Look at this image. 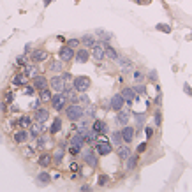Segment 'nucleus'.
<instances>
[{"instance_id": "obj_17", "label": "nucleus", "mask_w": 192, "mask_h": 192, "mask_svg": "<svg viewBox=\"0 0 192 192\" xmlns=\"http://www.w3.org/2000/svg\"><path fill=\"white\" fill-rule=\"evenodd\" d=\"M13 139H14V143H18V145H25V143L30 139V134L27 129H21L20 127V130H16L14 134H13Z\"/></svg>"}, {"instance_id": "obj_16", "label": "nucleus", "mask_w": 192, "mask_h": 192, "mask_svg": "<svg viewBox=\"0 0 192 192\" xmlns=\"http://www.w3.org/2000/svg\"><path fill=\"white\" fill-rule=\"evenodd\" d=\"M123 106H125V99L122 97L120 93H115L113 97L109 99V107H111L113 111H120Z\"/></svg>"}, {"instance_id": "obj_41", "label": "nucleus", "mask_w": 192, "mask_h": 192, "mask_svg": "<svg viewBox=\"0 0 192 192\" xmlns=\"http://www.w3.org/2000/svg\"><path fill=\"white\" fill-rule=\"evenodd\" d=\"M136 92V97H141V95H145L146 93V86L143 85V83H136V86H132Z\"/></svg>"}, {"instance_id": "obj_30", "label": "nucleus", "mask_w": 192, "mask_h": 192, "mask_svg": "<svg viewBox=\"0 0 192 192\" xmlns=\"http://www.w3.org/2000/svg\"><path fill=\"white\" fill-rule=\"evenodd\" d=\"M83 136H85V143L86 145H90V146H93L95 141H97V137H99V134H95L92 129H88L86 132H83Z\"/></svg>"}, {"instance_id": "obj_45", "label": "nucleus", "mask_w": 192, "mask_h": 192, "mask_svg": "<svg viewBox=\"0 0 192 192\" xmlns=\"http://www.w3.org/2000/svg\"><path fill=\"white\" fill-rule=\"evenodd\" d=\"M153 123H155L157 127L162 125V111L160 109H155V113H153Z\"/></svg>"}, {"instance_id": "obj_40", "label": "nucleus", "mask_w": 192, "mask_h": 192, "mask_svg": "<svg viewBox=\"0 0 192 192\" xmlns=\"http://www.w3.org/2000/svg\"><path fill=\"white\" fill-rule=\"evenodd\" d=\"M111 143H113V145H116V146L123 143V139H122V132H120V130H115V132H111Z\"/></svg>"}, {"instance_id": "obj_58", "label": "nucleus", "mask_w": 192, "mask_h": 192, "mask_svg": "<svg viewBox=\"0 0 192 192\" xmlns=\"http://www.w3.org/2000/svg\"><path fill=\"white\" fill-rule=\"evenodd\" d=\"M30 107H32L34 111H36L37 107H41V99H36L34 102H32V104H30Z\"/></svg>"}, {"instance_id": "obj_51", "label": "nucleus", "mask_w": 192, "mask_h": 192, "mask_svg": "<svg viewBox=\"0 0 192 192\" xmlns=\"http://www.w3.org/2000/svg\"><path fill=\"white\" fill-rule=\"evenodd\" d=\"M34 153H36V146H25L23 148V155L25 157H32Z\"/></svg>"}, {"instance_id": "obj_43", "label": "nucleus", "mask_w": 192, "mask_h": 192, "mask_svg": "<svg viewBox=\"0 0 192 192\" xmlns=\"http://www.w3.org/2000/svg\"><path fill=\"white\" fill-rule=\"evenodd\" d=\"M46 145H48V137H46L44 134H41L39 137H37V145H36V148L44 150V148H46Z\"/></svg>"}, {"instance_id": "obj_7", "label": "nucleus", "mask_w": 192, "mask_h": 192, "mask_svg": "<svg viewBox=\"0 0 192 192\" xmlns=\"http://www.w3.org/2000/svg\"><path fill=\"white\" fill-rule=\"evenodd\" d=\"M90 129H92L95 134H99V136H107V132H109L107 123L104 120H99V118H93V123L90 125Z\"/></svg>"}, {"instance_id": "obj_13", "label": "nucleus", "mask_w": 192, "mask_h": 192, "mask_svg": "<svg viewBox=\"0 0 192 192\" xmlns=\"http://www.w3.org/2000/svg\"><path fill=\"white\" fill-rule=\"evenodd\" d=\"M120 95L123 97V99H125V104H127V106H130V104H132V102L137 99L132 86H123V88L120 90Z\"/></svg>"}, {"instance_id": "obj_14", "label": "nucleus", "mask_w": 192, "mask_h": 192, "mask_svg": "<svg viewBox=\"0 0 192 192\" xmlns=\"http://www.w3.org/2000/svg\"><path fill=\"white\" fill-rule=\"evenodd\" d=\"M129 122H130V111H129V106H125V109L122 107L120 111H116V123L118 125H127Z\"/></svg>"}, {"instance_id": "obj_54", "label": "nucleus", "mask_w": 192, "mask_h": 192, "mask_svg": "<svg viewBox=\"0 0 192 192\" xmlns=\"http://www.w3.org/2000/svg\"><path fill=\"white\" fill-rule=\"evenodd\" d=\"M146 148H148V143L146 141H143V143H139V145H137V153H145V152H146Z\"/></svg>"}, {"instance_id": "obj_26", "label": "nucleus", "mask_w": 192, "mask_h": 192, "mask_svg": "<svg viewBox=\"0 0 192 192\" xmlns=\"http://www.w3.org/2000/svg\"><path fill=\"white\" fill-rule=\"evenodd\" d=\"M116 155H118V159L120 160H125L129 155H130V148H129V145L125 143H122V145H118V148H116Z\"/></svg>"}, {"instance_id": "obj_9", "label": "nucleus", "mask_w": 192, "mask_h": 192, "mask_svg": "<svg viewBox=\"0 0 192 192\" xmlns=\"http://www.w3.org/2000/svg\"><path fill=\"white\" fill-rule=\"evenodd\" d=\"M122 139H123V143H132L134 141V137H136V127H130V125H123V127H122Z\"/></svg>"}, {"instance_id": "obj_64", "label": "nucleus", "mask_w": 192, "mask_h": 192, "mask_svg": "<svg viewBox=\"0 0 192 192\" xmlns=\"http://www.w3.org/2000/svg\"><path fill=\"white\" fill-rule=\"evenodd\" d=\"M136 2H137V4H148L150 0H136Z\"/></svg>"}, {"instance_id": "obj_15", "label": "nucleus", "mask_w": 192, "mask_h": 192, "mask_svg": "<svg viewBox=\"0 0 192 192\" xmlns=\"http://www.w3.org/2000/svg\"><path fill=\"white\" fill-rule=\"evenodd\" d=\"M48 51L46 50H34L30 53V60L34 62V64H41V62H46L48 60Z\"/></svg>"}, {"instance_id": "obj_56", "label": "nucleus", "mask_w": 192, "mask_h": 192, "mask_svg": "<svg viewBox=\"0 0 192 192\" xmlns=\"http://www.w3.org/2000/svg\"><path fill=\"white\" fill-rule=\"evenodd\" d=\"M148 79H150V81H153V83L157 81V71H155V69L148 72Z\"/></svg>"}, {"instance_id": "obj_4", "label": "nucleus", "mask_w": 192, "mask_h": 192, "mask_svg": "<svg viewBox=\"0 0 192 192\" xmlns=\"http://www.w3.org/2000/svg\"><path fill=\"white\" fill-rule=\"evenodd\" d=\"M93 148H95V152H97V155L99 157H104V155H109L111 152H113V143L107 141V139H97L95 141V145H93Z\"/></svg>"}, {"instance_id": "obj_48", "label": "nucleus", "mask_w": 192, "mask_h": 192, "mask_svg": "<svg viewBox=\"0 0 192 192\" xmlns=\"http://www.w3.org/2000/svg\"><path fill=\"white\" fill-rule=\"evenodd\" d=\"M27 64H28L27 55H20V57H16V65H18V67H25Z\"/></svg>"}, {"instance_id": "obj_11", "label": "nucleus", "mask_w": 192, "mask_h": 192, "mask_svg": "<svg viewBox=\"0 0 192 192\" xmlns=\"http://www.w3.org/2000/svg\"><path fill=\"white\" fill-rule=\"evenodd\" d=\"M50 86L53 92H64L65 90V79L60 76V74H57V76H53V78L50 79Z\"/></svg>"}, {"instance_id": "obj_53", "label": "nucleus", "mask_w": 192, "mask_h": 192, "mask_svg": "<svg viewBox=\"0 0 192 192\" xmlns=\"http://www.w3.org/2000/svg\"><path fill=\"white\" fill-rule=\"evenodd\" d=\"M81 150H83V148H79V146H72V145H71V146H69V153L76 157V155H79V153H81Z\"/></svg>"}, {"instance_id": "obj_27", "label": "nucleus", "mask_w": 192, "mask_h": 192, "mask_svg": "<svg viewBox=\"0 0 192 192\" xmlns=\"http://www.w3.org/2000/svg\"><path fill=\"white\" fill-rule=\"evenodd\" d=\"M50 182H51V175L48 173V171H41V173L37 175V178H36V183H37V185H41V187L48 185Z\"/></svg>"}, {"instance_id": "obj_62", "label": "nucleus", "mask_w": 192, "mask_h": 192, "mask_svg": "<svg viewBox=\"0 0 192 192\" xmlns=\"http://www.w3.org/2000/svg\"><path fill=\"white\" fill-rule=\"evenodd\" d=\"M30 48H32V44H27V46H25V53H30Z\"/></svg>"}, {"instance_id": "obj_32", "label": "nucleus", "mask_w": 192, "mask_h": 192, "mask_svg": "<svg viewBox=\"0 0 192 192\" xmlns=\"http://www.w3.org/2000/svg\"><path fill=\"white\" fill-rule=\"evenodd\" d=\"M23 72H25V76L27 78H36L37 74V67H36V64H27L25 67H23Z\"/></svg>"}, {"instance_id": "obj_49", "label": "nucleus", "mask_w": 192, "mask_h": 192, "mask_svg": "<svg viewBox=\"0 0 192 192\" xmlns=\"http://www.w3.org/2000/svg\"><path fill=\"white\" fill-rule=\"evenodd\" d=\"M67 46H71L72 50H78L79 46H81V39H69L67 41Z\"/></svg>"}, {"instance_id": "obj_8", "label": "nucleus", "mask_w": 192, "mask_h": 192, "mask_svg": "<svg viewBox=\"0 0 192 192\" xmlns=\"http://www.w3.org/2000/svg\"><path fill=\"white\" fill-rule=\"evenodd\" d=\"M74 51L76 50H72L71 46L65 44V46H62V48L58 50V58H60L64 64H69L71 60H74Z\"/></svg>"}, {"instance_id": "obj_50", "label": "nucleus", "mask_w": 192, "mask_h": 192, "mask_svg": "<svg viewBox=\"0 0 192 192\" xmlns=\"http://www.w3.org/2000/svg\"><path fill=\"white\" fill-rule=\"evenodd\" d=\"M143 130H145V136H146V137H152V136L155 134V129L152 127V125H145V127H143Z\"/></svg>"}, {"instance_id": "obj_61", "label": "nucleus", "mask_w": 192, "mask_h": 192, "mask_svg": "<svg viewBox=\"0 0 192 192\" xmlns=\"http://www.w3.org/2000/svg\"><path fill=\"white\" fill-rule=\"evenodd\" d=\"M79 190L88 192V190H92V187H90V185H81V187H79Z\"/></svg>"}, {"instance_id": "obj_37", "label": "nucleus", "mask_w": 192, "mask_h": 192, "mask_svg": "<svg viewBox=\"0 0 192 192\" xmlns=\"http://www.w3.org/2000/svg\"><path fill=\"white\" fill-rule=\"evenodd\" d=\"M83 111H85V116H88V118H95V113H97V107L93 106L92 102L90 104H86V106H83Z\"/></svg>"}, {"instance_id": "obj_1", "label": "nucleus", "mask_w": 192, "mask_h": 192, "mask_svg": "<svg viewBox=\"0 0 192 192\" xmlns=\"http://www.w3.org/2000/svg\"><path fill=\"white\" fill-rule=\"evenodd\" d=\"M65 116H67V120L69 122H76L81 120L83 116H85V111H83V106L79 104V102H71V104H67L65 106Z\"/></svg>"}, {"instance_id": "obj_34", "label": "nucleus", "mask_w": 192, "mask_h": 192, "mask_svg": "<svg viewBox=\"0 0 192 192\" xmlns=\"http://www.w3.org/2000/svg\"><path fill=\"white\" fill-rule=\"evenodd\" d=\"M27 81H28V78L25 76V72H20V74H16L14 78H13V85H16V86H25V85H27Z\"/></svg>"}, {"instance_id": "obj_24", "label": "nucleus", "mask_w": 192, "mask_h": 192, "mask_svg": "<svg viewBox=\"0 0 192 192\" xmlns=\"http://www.w3.org/2000/svg\"><path fill=\"white\" fill-rule=\"evenodd\" d=\"M134 122H136V134L141 132L145 127V120H146V113H134Z\"/></svg>"}, {"instance_id": "obj_3", "label": "nucleus", "mask_w": 192, "mask_h": 192, "mask_svg": "<svg viewBox=\"0 0 192 192\" xmlns=\"http://www.w3.org/2000/svg\"><path fill=\"white\" fill-rule=\"evenodd\" d=\"M90 85H92V81H90L88 76H76V78H72V88L78 93L86 92L90 88Z\"/></svg>"}, {"instance_id": "obj_35", "label": "nucleus", "mask_w": 192, "mask_h": 192, "mask_svg": "<svg viewBox=\"0 0 192 192\" xmlns=\"http://www.w3.org/2000/svg\"><path fill=\"white\" fill-rule=\"evenodd\" d=\"M39 99H41V102H50L51 97H53V93H51V90L46 86V88H43V90H39Z\"/></svg>"}, {"instance_id": "obj_20", "label": "nucleus", "mask_w": 192, "mask_h": 192, "mask_svg": "<svg viewBox=\"0 0 192 192\" xmlns=\"http://www.w3.org/2000/svg\"><path fill=\"white\" fill-rule=\"evenodd\" d=\"M32 85H34V88L39 92V90H43V88L48 86V78L43 76V74H37L36 78H32Z\"/></svg>"}, {"instance_id": "obj_63", "label": "nucleus", "mask_w": 192, "mask_h": 192, "mask_svg": "<svg viewBox=\"0 0 192 192\" xmlns=\"http://www.w3.org/2000/svg\"><path fill=\"white\" fill-rule=\"evenodd\" d=\"M51 2H53V0H43V4H44V6H46V7H48V6H50Z\"/></svg>"}, {"instance_id": "obj_47", "label": "nucleus", "mask_w": 192, "mask_h": 192, "mask_svg": "<svg viewBox=\"0 0 192 192\" xmlns=\"http://www.w3.org/2000/svg\"><path fill=\"white\" fill-rule=\"evenodd\" d=\"M107 183H109V176H107V175H99V178H97V185H99V187H106Z\"/></svg>"}, {"instance_id": "obj_59", "label": "nucleus", "mask_w": 192, "mask_h": 192, "mask_svg": "<svg viewBox=\"0 0 192 192\" xmlns=\"http://www.w3.org/2000/svg\"><path fill=\"white\" fill-rule=\"evenodd\" d=\"M69 169H71L72 173H74V171H79V169H81V166H79L78 162H72L71 166H69Z\"/></svg>"}, {"instance_id": "obj_46", "label": "nucleus", "mask_w": 192, "mask_h": 192, "mask_svg": "<svg viewBox=\"0 0 192 192\" xmlns=\"http://www.w3.org/2000/svg\"><path fill=\"white\" fill-rule=\"evenodd\" d=\"M155 28L159 30V32H164V34H171V27L168 23H157Z\"/></svg>"}, {"instance_id": "obj_39", "label": "nucleus", "mask_w": 192, "mask_h": 192, "mask_svg": "<svg viewBox=\"0 0 192 192\" xmlns=\"http://www.w3.org/2000/svg\"><path fill=\"white\" fill-rule=\"evenodd\" d=\"M76 123H78V132H81V134H83V132H86V130L90 129V123H88V120H83V118H81V120H78Z\"/></svg>"}, {"instance_id": "obj_60", "label": "nucleus", "mask_w": 192, "mask_h": 192, "mask_svg": "<svg viewBox=\"0 0 192 192\" xmlns=\"http://www.w3.org/2000/svg\"><path fill=\"white\" fill-rule=\"evenodd\" d=\"M183 90H185V93H187L189 97H192V88H190V85H189V83H185V85H183Z\"/></svg>"}, {"instance_id": "obj_38", "label": "nucleus", "mask_w": 192, "mask_h": 192, "mask_svg": "<svg viewBox=\"0 0 192 192\" xmlns=\"http://www.w3.org/2000/svg\"><path fill=\"white\" fill-rule=\"evenodd\" d=\"M30 123H32V118H30L28 115H23V116L18 118V125H20L21 129H28Z\"/></svg>"}, {"instance_id": "obj_33", "label": "nucleus", "mask_w": 192, "mask_h": 192, "mask_svg": "<svg viewBox=\"0 0 192 192\" xmlns=\"http://www.w3.org/2000/svg\"><path fill=\"white\" fill-rule=\"evenodd\" d=\"M48 69H50L51 72H62V69H64V62L58 58V60H51L50 65H48Z\"/></svg>"}, {"instance_id": "obj_10", "label": "nucleus", "mask_w": 192, "mask_h": 192, "mask_svg": "<svg viewBox=\"0 0 192 192\" xmlns=\"http://www.w3.org/2000/svg\"><path fill=\"white\" fill-rule=\"evenodd\" d=\"M74 60H76V64H86L90 60V51H88V48H81L79 46L78 50L74 51Z\"/></svg>"}, {"instance_id": "obj_12", "label": "nucleus", "mask_w": 192, "mask_h": 192, "mask_svg": "<svg viewBox=\"0 0 192 192\" xmlns=\"http://www.w3.org/2000/svg\"><path fill=\"white\" fill-rule=\"evenodd\" d=\"M116 62H118V67H120V71L123 72V74L134 71V62H132L129 57H118Z\"/></svg>"}, {"instance_id": "obj_18", "label": "nucleus", "mask_w": 192, "mask_h": 192, "mask_svg": "<svg viewBox=\"0 0 192 192\" xmlns=\"http://www.w3.org/2000/svg\"><path fill=\"white\" fill-rule=\"evenodd\" d=\"M34 120L39 122V123H44V122L50 120V111L46 107H37L34 111Z\"/></svg>"}, {"instance_id": "obj_42", "label": "nucleus", "mask_w": 192, "mask_h": 192, "mask_svg": "<svg viewBox=\"0 0 192 192\" xmlns=\"http://www.w3.org/2000/svg\"><path fill=\"white\" fill-rule=\"evenodd\" d=\"M132 79H134V83H143V81H145V74H143V71H139V69H137V71H132Z\"/></svg>"}, {"instance_id": "obj_5", "label": "nucleus", "mask_w": 192, "mask_h": 192, "mask_svg": "<svg viewBox=\"0 0 192 192\" xmlns=\"http://www.w3.org/2000/svg\"><path fill=\"white\" fill-rule=\"evenodd\" d=\"M50 102H51V106H53L55 111H64L65 106L69 104V100H67V97H65V93H62V92L53 93V97H51Z\"/></svg>"}, {"instance_id": "obj_36", "label": "nucleus", "mask_w": 192, "mask_h": 192, "mask_svg": "<svg viewBox=\"0 0 192 192\" xmlns=\"http://www.w3.org/2000/svg\"><path fill=\"white\" fill-rule=\"evenodd\" d=\"M62 130V118H53V123H51V127H50V132L51 134H58Z\"/></svg>"}, {"instance_id": "obj_2", "label": "nucleus", "mask_w": 192, "mask_h": 192, "mask_svg": "<svg viewBox=\"0 0 192 192\" xmlns=\"http://www.w3.org/2000/svg\"><path fill=\"white\" fill-rule=\"evenodd\" d=\"M83 162L88 168H92V169H97L99 168V155H97L95 148H86L83 152Z\"/></svg>"}, {"instance_id": "obj_57", "label": "nucleus", "mask_w": 192, "mask_h": 192, "mask_svg": "<svg viewBox=\"0 0 192 192\" xmlns=\"http://www.w3.org/2000/svg\"><path fill=\"white\" fill-rule=\"evenodd\" d=\"M13 99H14V93L7 90V92H6V102L9 104V102H13Z\"/></svg>"}, {"instance_id": "obj_19", "label": "nucleus", "mask_w": 192, "mask_h": 192, "mask_svg": "<svg viewBox=\"0 0 192 192\" xmlns=\"http://www.w3.org/2000/svg\"><path fill=\"white\" fill-rule=\"evenodd\" d=\"M44 132V127H43V123H39V122H32L30 123V127H28V134H30V137H34V139H37L39 136Z\"/></svg>"}, {"instance_id": "obj_25", "label": "nucleus", "mask_w": 192, "mask_h": 192, "mask_svg": "<svg viewBox=\"0 0 192 192\" xmlns=\"http://www.w3.org/2000/svg\"><path fill=\"white\" fill-rule=\"evenodd\" d=\"M37 164L41 168H50L51 164H53V155H50V153H41V155L37 157Z\"/></svg>"}, {"instance_id": "obj_44", "label": "nucleus", "mask_w": 192, "mask_h": 192, "mask_svg": "<svg viewBox=\"0 0 192 192\" xmlns=\"http://www.w3.org/2000/svg\"><path fill=\"white\" fill-rule=\"evenodd\" d=\"M78 102L81 104V106H86V104H90V97L86 95V92L78 93Z\"/></svg>"}, {"instance_id": "obj_23", "label": "nucleus", "mask_w": 192, "mask_h": 192, "mask_svg": "<svg viewBox=\"0 0 192 192\" xmlns=\"http://www.w3.org/2000/svg\"><path fill=\"white\" fill-rule=\"evenodd\" d=\"M69 145L83 148V146L86 145V143H85V136L81 134V132H76V134H72V136H71V139H69Z\"/></svg>"}, {"instance_id": "obj_6", "label": "nucleus", "mask_w": 192, "mask_h": 192, "mask_svg": "<svg viewBox=\"0 0 192 192\" xmlns=\"http://www.w3.org/2000/svg\"><path fill=\"white\" fill-rule=\"evenodd\" d=\"M90 50H92V58L95 62H102V60L106 58V46H104L102 41H100V43H95Z\"/></svg>"}, {"instance_id": "obj_28", "label": "nucleus", "mask_w": 192, "mask_h": 192, "mask_svg": "<svg viewBox=\"0 0 192 192\" xmlns=\"http://www.w3.org/2000/svg\"><path fill=\"white\" fill-rule=\"evenodd\" d=\"M95 36L99 37L102 43H109L111 39H113V32H107L104 28H95Z\"/></svg>"}, {"instance_id": "obj_29", "label": "nucleus", "mask_w": 192, "mask_h": 192, "mask_svg": "<svg viewBox=\"0 0 192 192\" xmlns=\"http://www.w3.org/2000/svg\"><path fill=\"white\" fill-rule=\"evenodd\" d=\"M104 46H106V58H109V60H113V62H116V60H118V57H120V53L116 51V48H113V46H109L107 43H104Z\"/></svg>"}, {"instance_id": "obj_21", "label": "nucleus", "mask_w": 192, "mask_h": 192, "mask_svg": "<svg viewBox=\"0 0 192 192\" xmlns=\"http://www.w3.org/2000/svg\"><path fill=\"white\" fill-rule=\"evenodd\" d=\"M123 162H125V169L127 171H134L136 168H137V164H139V153H136V155L130 153Z\"/></svg>"}, {"instance_id": "obj_22", "label": "nucleus", "mask_w": 192, "mask_h": 192, "mask_svg": "<svg viewBox=\"0 0 192 192\" xmlns=\"http://www.w3.org/2000/svg\"><path fill=\"white\" fill-rule=\"evenodd\" d=\"M64 157H65V143H62V145L55 150V153H53V164L60 166V164L64 162Z\"/></svg>"}, {"instance_id": "obj_55", "label": "nucleus", "mask_w": 192, "mask_h": 192, "mask_svg": "<svg viewBox=\"0 0 192 192\" xmlns=\"http://www.w3.org/2000/svg\"><path fill=\"white\" fill-rule=\"evenodd\" d=\"M60 76H62V78L65 79V83H67V81H72V78H74L71 72H60Z\"/></svg>"}, {"instance_id": "obj_31", "label": "nucleus", "mask_w": 192, "mask_h": 192, "mask_svg": "<svg viewBox=\"0 0 192 192\" xmlns=\"http://www.w3.org/2000/svg\"><path fill=\"white\" fill-rule=\"evenodd\" d=\"M95 43H97V41H95V36H92V34H85V36H81V44H83L85 48H88V50H90Z\"/></svg>"}, {"instance_id": "obj_52", "label": "nucleus", "mask_w": 192, "mask_h": 192, "mask_svg": "<svg viewBox=\"0 0 192 192\" xmlns=\"http://www.w3.org/2000/svg\"><path fill=\"white\" fill-rule=\"evenodd\" d=\"M36 92L37 90L34 88V85H25V88H23V93H25V95H34Z\"/></svg>"}]
</instances>
